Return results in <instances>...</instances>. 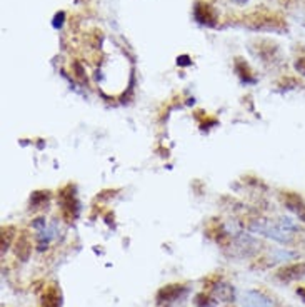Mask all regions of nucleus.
Returning <instances> with one entry per match:
<instances>
[{"label": "nucleus", "mask_w": 305, "mask_h": 307, "mask_svg": "<svg viewBox=\"0 0 305 307\" xmlns=\"http://www.w3.org/2000/svg\"><path fill=\"white\" fill-rule=\"evenodd\" d=\"M245 24L253 30H267V32H284L287 30L285 20L279 14H272L267 10L253 12L247 17Z\"/></svg>", "instance_id": "obj_1"}, {"label": "nucleus", "mask_w": 305, "mask_h": 307, "mask_svg": "<svg viewBox=\"0 0 305 307\" xmlns=\"http://www.w3.org/2000/svg\"><path fill=\"white\" fill-rule=\"evenodd\" d=\"M250 231L255 234H262L265 237H270L274 239L277 242H282V244H288L293 239V234L292 231H287L285 227H282L280 224H274L270 221H265V219H255L250 222Z\"/></svg>", "instance_id": "obj_2"}, {"label": "nucleus", "mask_w": 305, "mask_h": 307, "mask_svg": "<svg viewBox=\"0 0 305 307\" xmlns=\"http://www.w3.org/2000/svg\"><path fill=\"white\" fill-rule=\"evenodd\" d=\"M60 200V207H62V215L67 219V222H72L77 217V212H79V202L75 199L74 187L67 186L64 187L59 194Z\"/></svg>", "instance_id": "obj_3"}, {"label": "nucleus", "mask_w": 305, "mask_h": 307, "mask_svg": "<svg viewBox=\"0 0 305 307\" xmlns=\"http://www.w3.org/2000/svg\"><path fill=\"white\" fill-rule=\"evenodd\" d=\"M242 307H275L274 300L259 291H245L240 294Z\"/></svg>", "instance_id": "obj_4"}, {"label": "nucleus", "mask_w": 305, "mask_h": 307, "mask_svg": "<svg viewBox=\"0 0 305 307\" xmlns=\"http://www.w3.org/2000/svg\"><path fill=\"white\" fill-rule=\"evenodd\" d=\"M193 17L198 24L212 27L215 25V20H217V15H215V10L212 5H209L207 2H197L195 7H193Z\"/></svg>", "instance_id": "obj_5"}, {"label": "nucleus", "mask_w": 305, "mask_h": 307, "mask_svg": "<svg viewBox=\"0 0 305 307\" xmlns=\"http://www.w3.org/2000/svg\"><path fill=\"white\" fill-rule=\"evenodd\" d=\"M277 277H279L282 282L298 281V279L305 277V262H295V264L282 267V269L277 272Z\"/></svg>", "instance_id": "obj_6"}, {"label": "nucleus", "mask_w": 305, "mask_h": 307, "mask_svg": "<svg viewBox=\"0 0 305 307\" xmlns=\"http://www.w3.org/2000/svg\"><path fill=\"white\" fill-rule=\"evenodd\" d=\"M185 292V287L180 284H170V286L162 287L157 292V304H170L180 297Z\"/></svg>", "instance_id": "obj_7"}, {"label": "nucleus", "mask_w": 305, "mask_h": 307, "mask_svg": "<svg viewBox=\"0 0 305 307\" xmlns=\"http://www.w3.org/2000/svg\"><path fill=\"white\" fill-rule=\"evenodd\" d=\"M282 202L285 204L287 209H290L293 212H297L298 215H303L305 214V204L302 197L295 192H284L282 194Z\"/></svg>", "instance_id": "obj_8"}, {"label": "nucleus", "mask_w": 305, "mask_h": 307, "mask_svg": "<svg viewBox=\"0 0 305 307\" xmlns=\"http://www.w3.org/2000/svg\"><path fill=\"white\" fill-rule=\"evenodd\" d=\"M17 247H15V254L20 260H27L30 257V252H32V244H30V239L27 236L25 232L19 234V239H17Z\"/></svg>", "instance_id": "obj_9"}, {"label": "nucleus", "mask_w": 305, "mask_h": 307, "mask_svg": "<svg viewBox=\"0 0 305 307\" xmlns=\"http://www.w3.org/2000/svg\"><path fill=\"white\" fill-rule=\"evenodd\" d=\"M212 289H214V295L217 299H220L222 302H230V300H234V289H232L229 284L219 282V284H215Z\"/></svg>", "instance_id": "obj_10"}, {"label": "nucleus", "mask_w": 305, "mask_h": 307, "mask_svg": "<svg viewBox=\"0 0 305 307\" xmlns=\"http://www.w3.org/2000/svg\"><path fill=\"white\" fill-rule=\"evenodd\" d=\"M55 234H57V226L52 224L50 227H43L40 229V234H38V249L43 250L47 247V244L52 241V239L55 237Z\"/></svg>", "instance_id": "obj_11"}, {"label": "nucleus", "mask_w": 305, "mask_h": 307, "mask_svg": "<svg viewBox=\"0 0 305 307\" xmlns=\"http://www.w3.org/2000/svg\"><path fill=\"white\" fill-rule=\"evenodd\" d=\"M235 72L238 74V77L245 82V83H253L255 82V77L252 75V70L242 59H237L235 60Z\"/></svg>", "instance_id": "obj_12"}, {"label": "nucleus", "mask_w": 305, "mask_h": 307, "mask_svg": "<svg viewBox=\"0 0 305 307\" xmlns=\"http://www.w3.org/2000/svg\"><path fill=\"white\" fill-rule=\"evenodd\" d=\"M42 307H60V294L55 287L47 289L42 297Z\"/></svg>", "instance_id": "obj_13"}, {"label": "nucleus", "mask_w": 305, "mask_h": 307, "mask_svg": "<svg viewBox=\"0 0 305 307\" xmlns=\"http://www.w3.org/2000/svg\"><path fill=\"white\" fill-rule=\"evenodd\" d=\"M48 192L45 191H40V192H34L32 194V197H30V207L32 209H42L43 205H47L48 204Z\"/></svg>", "instance_id": "obj_14"}, {"label": "nucleus", "mask_w": 305, "mask_h": 307, "mask_svg": "<svg viewBox=\"0 0 305 307\" xmlns=\"http://www.w3.org/2000/svg\"><path fill=\"white\" fill-rule=\"evenodd\" d=\"M14 232H15V229L10 226L2 229V252H5V250L9 249L10 241H12V237H14Z\"/></svg>", "instance_id": "obj_15"}, {"label": "nucleus", "mask_w": 305, "mask_h": 307, "mask_svg": "<svg viewBox=\"0 0 305 307\" xmlns=\"http://www.w3.org/2000/svg\"><path fill=\"white\" fill-rule=\"evenodd\" d=\"M195 305L197 307H210L212 302H210V299L205 294H197L195 295Z\"/></svg>", "instance_id": "obj_16"}, {"label": "nucleus", "mask_w": 305, "mask_h": 307, "mask_svg": "<svg viewBox=\"0 0 305 307\" xmlns=\"http://www.w3.org/2000/svg\"><path fill=\"white\" fill-rule=\"evenodd\" d=\"M295 70L298 72V74H302V75H305V57H302V59H298L297 62H295Z\"/></svg>", "instance_id": "obj_17"}, {"label": "nucleus", "mask_w": 305, "mask_h": 307, "mask_svg": "<svg viewBox=\"0 0 305 307\" xmlns=\"http://www.w3.org/2000/svg\"><path fill=\"white\" fill-rule=\"evenodd\" d=\"M64 17H65L64 12H59L57 15H55V20H54V27H55V29H60V27H62Z\"/></svg>", "instance_id": "obj_18"}, {"label": "nucleus", "mask_w": 305, "mask_h": 307, "mask_svg": "<svg viewBox=\"0 0 305 307\" xmlns=\"http://www.w3.org/2000/svg\"><path fill=\"white\" fill-rule=\"evenodd\" d=\"M177 64H179V65H190L192 62H190V60H188L187 55H182V57L177 59Z\"/></svg>", "instance_id": "obj_19"}, {"label": "nucleus", "mask_w": 305, "mask_h": 307, "mask_svg": "<svg viewBox=\"0 0 305 307\" xmlns=\"http://www.w3.org/2000/svg\"><path fill=\"white\" fill-rule=\"evenodd\" d=\"M297 294L300 295V297L305 300V287H302V289H297Z\"/></svg>", "instance_id": "obj_20"}, {"label": "nucleus", "mask_w": 305, "mask_h": 307, "mask_svg": "<svg viewBox=\"0 0 305 307\" xmlns=\"http://www.w3.org/2000/svg\"><path fill=\"white\" fill-rule=\"evenodd\" d=\"M234 2H237V4H240V5H242V4H245V2H248V0H234Z\"/></svg>", "instance_id": "obj_21"}]
</instances>
